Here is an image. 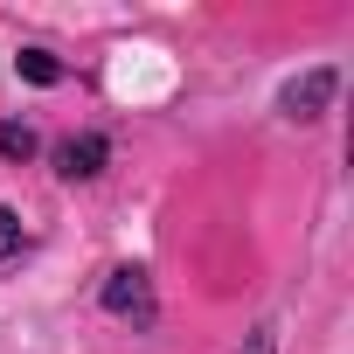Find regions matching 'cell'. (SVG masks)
I'll list each match as a JSON object with an SVG mask.
<instances>
[{
  "instance_id": "obj_1",
  "label": "cell",
  "mask_w": 354,
  "mask_h": 354,
  "mask_svg": "<svg viewBox=\"0 0 354 354\" xmlns=\"http://www.w3.org/2000/svg\"><path fill=\"white\" fill-rule=\"evenodd\" d=\"M97 306H104L111 319H132V326H153V319H160V299H153V278H146L139 264H118V271L104 278Z\"/></svg>"
},
{
  "instance_id": "obj_2",
  "label": "cell",
  "mask_w": 354,
  "mask_h": 354,
  "mask_svg": "<svg viewBox=\"0 0 354 354\" xmlns=\"http://www.w3.org/2000/svg\"><path fill=\"white\" fill-rule=\"evenodd\" d=\"M333 91H340V70L319 63V70H306V77H292V84L278 91V111H285L292 125H313V118L333 104Z\"/></svg>"
},
{
  "instance_id": "obj_3",
  "label": "cell",
  "mask_w": 354,
  "mask_h": 354,
  "mask_svg": "<svg viewBox=\"0 0 354 354\" xmlns=\"http://www.w3.org/2000/svg\"><path fill=\"white\" fill-rule=\"evenodd\" d=\"M104 160H111V139L104 132H70L56 146V174H63V181H97Z\"/></svg>"
},
{
  "instance_id": "obj_4",
  "label": "cell",
  "mask_w": 354,
  "mask_h": 354,
  "mask_svg": "<svg viewBox=\"0 0 354 354\" xmlns=\"http://www.w3.org/2000/svg\"><path fill=\"white\" fill-rule=\"evenodd\" d=\"M35 146H42V139H35L28 118H0V160H15V167H21V160H35Z\"/></svg>"
},
{
  "instance_id": "obj_5",
  "label": "cell",
  "mask_w": 354,
  "mask_h": 354,
  "mask_svg": "<svg viewBox=\"0 0 354 354\" xmlns=\"http://www.w3.org/2000/svg\"><path fill=\"white\" fill-rule=\"evenodd\" d=\"M15 70H21L35 91H56V84H63V63H56L49 49H21V56H15Z\"/></svg>"
},
{
  "instance_id": "obj_6",
  "label": "cell",
  "mask_w": 354,
  "mask_h": 354,
  "mask_svg": "<svg viewBox=\"0 0 354 354\" xmlns=\"http://www.w3.org/2000/svg\"><path fill=\"white\" fill-rule=\"evenodd\" d=\"M21 250H28V230H21V216L8 202H0V264H15Z\"/></svg>"
},
{
  "instance_id": "obj_7",
  "label": "cell",
  "mask_w": 354,
  "mask_h": 354,
  "mask_svg": "<svg viewBox=\"0 0 354 354\" xmlns=\"http://www.w3.org/2000/svg\"><path fill=\"white\" fill-rule=\"evenodd\" d=\"M250 354H271V326H257V340H250Z\"/></svg>"
}]
</instances>
